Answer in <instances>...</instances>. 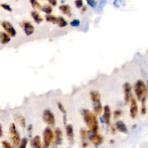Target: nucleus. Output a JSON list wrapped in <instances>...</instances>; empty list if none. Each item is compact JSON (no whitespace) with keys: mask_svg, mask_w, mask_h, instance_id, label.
<instances>
[{"mask_svg":"<svg viewBox=\"0 0 148 148\" xmlns=\"http://www.w3.org/2000/svg\"><path fill=\"white\" fill-rule=\"evenodd\" d=\"M75 5L77 8H80L83 6V1L82 0H77L75 2Z\"/></svg>","mask_w":148,"mask_h":148,"instance_id":"obj_32","label":"nucleus"},{"mask_svg":"<svg viewBox=\"0 0 148 148\" xmlns=\"http://www.w3.org/2000/svg\"><path fill=\"white\" fill-rule=\"evenodd\" d=\"M54 135H55V142H54V147H57L58 145L61 144L62 141V133L61 129L57 128L54 131Z\"/></svg>","mask_w":148,"mask_h":148,"instance_id":"obj_12","label":"nucleus"},{"mask_svg":"<svg viewBox=\"0 0 148 148\" xmlns=\"http://www.w3.org/2000/svg\"><path fill=\"white\" fill-rule=\"evenodd\" d=\"M0 40L2 44H6L8 43L10 40V36L3 32H1L0 33Z\"/></svg>","mask_w":148,"mask_h":148,"instance_id":"obj_20","label":"nucleus"},{"mask_svg":"<svg viewBox=\"0 0 148 148\" xmlns=\"http://www.w3.org/2000/svg\"><path fill=\"white\" fill-rule=\"evenodd\" d=\"M110 131H111V132H112L113 134H115V133H116V127H114L113 125H111Z\"/></svg>","mask_w":148,"mask_h":148,"instance_id":"obj_35","label":"nucleus"},{"mask_svg":"<svg viewBox=\"0 0 148 148\" xmlns=\"http://www.w3.org/2000/svg\"><path fill=\"white\" fill-rule=\"evenodd\" d=\"M43 142L44 146L46 148H48L53 139V132L49 127H46L43 131Z\"/></svg>","mask_w":148,"mask_h":148,"instance_id":"obj_5","label":"nucleus"},{"mask_svg":"<svg viewBox=\"0 0 148 148\" xmlns=\"http://www.w3.org/2000/svg\"><path fill=\"white\" fill-rule=\"evenodd\" d=\"M14 119L15 121L18 123L22 127H25L26 126V123H25V120L24 117L20 114H16L13 116Z\"/></svg>","mask_w":148,"mask_h":148,"instance_id":"obj_17","label":"nucleus"},{"mask_svg":"<svg viewBox=\"0 0 148 148\" xmlns=\"http://www.w3.org/2000/svg\"><path fill=\"white\" fill-rule=\"evenodd\" d=\"M123 89L124 92V101L125 103H128L132 98L131 84L129 83H125L123 85Z\"/></svg>","mask_w":148,"mask_h":148,"instance_id":"obj_9","label":"nucleus"},{"mask_svg":"<svg viewBox=\"0 0 148 148\" xmlns=\"http://www.w3.org/2000/svg\"><path fill=\"white\" fill-rule=\"evenodd\" d=\"M121 113H122V112H121V110H114V112L113 113L114 117V118L119 117V116H121Z\"/></svg>","mask_w":148,"mask_h":148,"instance_id":"obj_31","label":"nucleus"},{"mask_svg":"<svg viewBox=\"0 0 148 148\" xmlns=\"http://www.w3.org/2000/svg\"><path fill=\"white\" fill-rule=\"evenodd\" d=\"M41 10L43 12H45L47 14H50V13L52 12V8L50 5H45L43 7H42Z\"/></svg>","mask_w":148,"mask_h":148,"instance_id":"obj_23","label":"nucleus"},{"mask_svg":"<svg viewBox=\"0 0 148 148\" xmlns=\"http://www.w3.org/2000/svg\"><path fill=\"white\" fill-rule=\"evenodd\" d=\"M32 148H42L40 138L39 136H35L31 141Z\"/></svg>","mask_w":148,"mask_h":148,"instance_id":"obj_18","label":"nucleus"},{"mask_svg":"<svg viewBox=\"0 0 148 148\" xmlns=\"http://www.w3.org/2000/svg\"><path fill=\"white\" fill-rule=\"evenodd\" d=\"M66 132L68 140L72 142L73 141L74 134H73V129L71 124H68L66 126Z\"/></svg>","mask_w":148,"mask_h":148,"instance_id":"obj_16","label":"nucleus"},{"mask_svg":"<svg viewBox=\"0 0 148 148\" xmlns=\"http://www.w3.org/2000/svg\"><path fill=\"white\" fill-rule=\"evenodd\" d=\"M88 145V144H87V142H83V147H86Z\"/></svg>","mask_w":148,"mask_h":148,"instance_id":"obj_37","label":"nucleus"},{"mask_svg":"<svg viewBox=\"0 0 148 148\" xmlns=\"http://www.w3.org/2000/svg\"><path fill=\"white\" fill-rule=\"evenodd\" d=\"M110 116H111V112H110V108L108 105H106L104 106V108H103V118L104 120V122L107 125H109L110 123Z\"/></svg>","mask_w":148,"mask_h":148,"instance_id":"obj_13","label":"nucleus"},{"mask_svg":"<svg viewBox=\"0 0 148 148\" xmlns=\"http://www.w3.org/2000/svg\"><path fill=\"white\" fill-rule=\"evenodd\" d=\"M31 16L33 18V19L34 20V21L36 23H40L41 21H42L43 18L40 17V14H39V13L36 11H32L31 12Z\"/></svg>","mask_w":148,"mask_h":148,"instance_id":"obj_21","label":"nucleus"},{"mask_svg":"<svg viewBox=\"0 0 148 148\" xmlns=\"http://www.w3.org/2000/svg\"><path fill=\"white\" fill-rule=\"evenodd\" d=\"M1 25L9 35L12 36H14L16 35V30L9 22L7 21H2L1 22Z\"/></svg>","mask_w":148,"mask_h":148,"instance_id":"obj_10","label":"nucleus"},{"mask_svg":"<svg viewBox=\"0 0 148 148\" xmlns=\"http://www.w3.org/2000/svg\"><path fill=\"white\" fill-rule=\"evenodd\" d=\"M82 115L84 121L90 131L97 133L98 129V122L96 116L89 110L83 109Z\"/></svg>","mask_w":148,"mask_h":148,"instance_id":"obj_1","label":"nucleus"},{"mask_svg":"<svg viewBox=\"0 0 148 148\" xmlns=\"http://www.w3.org/2000/svg\"><path fill=\"white\" fill-rule=\"evenodd\" d=\"M30 2L31 3L32 6L34 8H36L37 9H42V7L40 6V4L36 1H30Z\"/></svg>","mask_w":148,"mask_h":148,"instance_id":"obj_27","label":"nucleus"},{"mask_svg":"<svg viewBox=\"0 0 148 148\" xmlns=\"http://www.w3.org/2000/svg\"><path fill=\"white\" fill-rule=\"evenodd\" d=\"M130 104V114L132 119H135L138 114V105L136 101L135 98H132L131 99Z\"/></svg>","mask_w":148,"mask_h":148,"instance_id":"obj_11","label":"nucleus"},{"mask_svg":"<svg viewBox=\"0 0 148 148\" xmlns=\"http://www.w3.org/2000/svg\"><path fill=\"white\" fill-rule=\"evenodd\" d=\"M23 28L24 32L27 36L31 35L34 31V27L29 22H24L23 24Z\"/></svg>","mask_w":148,"mask_h":148,"instance_id":"obj_15","label":"nucleus"},{"mask_svg":"<svg viewBox=\"0 0 148 148\" xmlns=\"http://www.w3.org/2000/svg\"><path fill=\"white\" fill-rule=\"evenodd\" d=\"M87 134H88V132H87V130L85 128H82L80 130V135H81V137H82V139H84L86 138V136L87 135Z\"/></svg>","mask_w":148,"mask_h":148,"instance_id":"obj_26","label":"nucleus"},{"mask_svg":"<svg viewBox=\"0 0 148 148\" xmlns=\"http://www.w3.org/2000/svg\"><path fill=\"white\" fill-rule=\"evenodd\" d=\"M134 91L139 101H146L147 88L145 83L141 80H138L134 86Z\"/></svg>","mask_w":148,"mask_h":148,"instance_id":"obj_2","label":"nucleus"},{"mask_svg":"<svg viewBox=\"0 0 148 148\" xmlns=\"http://www.w3.org/2000/svg\"><path fill=\"white\" fill-rule=\"evenodd\" d=\"M49 2L51 4V5H53V6H55V5H56V4H57V1H55V0H51V1H49Z\"/></svg>","mask_w":148,"mask_h":148,"instance_id":"obj_36","label":"nucleus"},{"mask_svg":"<svg viewBox=\"0 0 148 148\" xmlns=\"http://www.w3.org/2000/svg\"><path fill=\"white\" fill-rule=\"evenodd\" d=\"M87 2L91 7H95V6L96 5V2L95 1H90V0H88V1H87Z\"/></svg>","mask_w":148,"mask_h":148,"instance_id":"obj_33","label":"nucleus"},{"mask_svg":"<svg viewBox=\"0 0 148 148\" xmlns=\"http://www.w3.org/2000/svg\"><path fill=\"white\" fill-rule=\"evenodd\" d=\"M70 24L72 27H78L80 25V21L77 19H75L70 23Z\"/></svg>","mask_w":148,"mask_h":148,"instance_id":"obj_28","label":"nucleus"},{"mask_svg":"<svg viewBox=\"0 0 148 148\" xmlns=\"http://www.w3.org/2000/svg\"><path fill=\"white\" fill-rule=\"evenodd\" d=\"M45 17L47 21L56 23L59 27H64L67 25L66 21L62 17H54L52 15L47 14L45 16Z\"/></svg>","mask_w":148,"mask_h":148,"instance_id":"obj_6","label":"nucleus"},{"mask_svg":"<svg viewBox=\"0 0 148 148\" xmlns=\"http://www.w3.org/2000/svg\"><path fill=\"white\" fill-rule=\"evenodd\" d=\"M115 127L117 131L122 133H127L128 132V129L125 124V123L119 120L116 122L115 123Z\"/></svg>","mask_w":148,"mask_h":148,"instance_id":"obj_14","label":"nucleus"},{"mask_svg":"<svg viewBox=\"0 0 148 148\" xmlns=\"http://www.w3.org/2000/svg\"><path fill=\"white\" fill-rule=\"evenodd\" d=\"M141 102V108H140V113L141 114H145L146 113V101H142Z\"/></svg>","mask_w":148,"mask_h":148,"instance_id":"obj_25","label":"nucleus"},{"mask_svg":"<svg viewBox=\"0 0 148 148\" xmlns=\"http://www.w3.org/2000/svg\"><path fill=\"white\" fill-rule=\"evenodd\" d=\"M42 148H46V147H45V146H43Z\"/></svg>","mask_w":148,"mask_h":148,"instance_id":"obj_39","label":"nucleus"},{"mask_svg":"<svg viewBox=\"0 0 148 148\" xmlns=\"http://www.w3.org/2000/svg\"><path fill=\"white\" fill-rule=\"evenodd\" d=\"M58 107L60 110L64 114L63 120H64V124H66V110H65L64 107L63 106V105H62V103H60V102L58 103Z\"/></svg>","mask_w":148,"mask_h":148,"instance_id":"obj_22","label":"nucleus"},{"mask_svg":"<svg viewBox=\"0 0 148 148\" xmlns=\"http://www.w3.org/2000/svg\"><path fill=\"white\" fill-rule=\"evenodd\" d=\"M1 143L2 145L3 148H12L10 143L9 142H8L7 141H6V140L2 141Z\"/></svg>","mask_w":148,"mask_h":148,"instance_id":"obj_30","label":"nucleus"},{"mask_svg":"<svg viewBox=\"0 0 148 148\" xmlns=\"http://www.w3.org/2000/svg\"><path fill=\"white\" fill-rule=\"evenodd\" d=\"M90 132H91L90 133L88 132L89 139L93 143L95 147L98 146L100 144L102 143L103 141V138L97 133H94L91 131Z\"/></svg>","mask_w":148,"mask_h":148,"instance_id":"obj_8","label":"nucleus"},{"mask_svg":"<svg viewBox=\"0 0 148 148\" xmlns=\"http://www.w3.org/2000/svg\"><path fill=\"white\" fill-rule=\"evenodd\" d=\"M28 143V139L27 138L24 137L23 138L20 142V144L19 145V146L18 147V148H26L27 145Z\"/></svg>","mask_w":148,"mask_h":148,"instance_id":"obj_24","label":"nucleus"},{"mask_svg":"<svg viewBox=\"0 0 148 148\" xmlns=\"http://www.w3.org/2000/svg\"><path fill=\"white\" fill-rule=\"evenodd\" d=\"M43 120L47 124L53 126L55 124V117L53 113L49 109H46L42 114Z\"/></svg>","mask_w":148,"mask_h":148,"instance_id":"obj_7","label":"nucleus"},{"mask_svg":"<svg viewBox=\"0 0 148 148\" xmlns=\"http://www.w3.org/2000/svg\"><path fill=\"white\" fill-rule=\"evenodd\" d=\"M59 9L64 14L68 16H71V8L68 5H62L59 6Z\"/></svg>","mask_w":148,"mask_h":148,"instance_id":"obj_19","label":"nucleus"},{"mask_svg":"<svg viewBox=\"0 0 148 148\" xmlns=\"http://www.w3.org/2000/svg\"><path fill=\"white\" fill-rule=\"evenodd\" d=\"M1 7L3 8L4 9L9 11V12H12V9L10 8V6L8 5V4H6V3H2L1 5Z\"/></svg>","mask_w":148,"mask_h":148,"instance_id":"obj_29","label":"nucleus"},{"mask_svg":"<svg viewBox=\"0 0 148 148\" xmlns=\"http://www.w3.org/2000/svg\"><path fill=\"white\" fill-rule=\"evenodd\" d=\"M110 143L112 144H113L114 143V140L113 139H111V140H110Z\"/></svg>","mask_w":148,"mask_h":148,"instance_id":"obj_38","label":"nucleus"},{"mask_svg":"<svg viewBox=\"0 0 148 148\" xmlns=\"http://www.w3.org/2000/svg\"><path fill=\"white\" fill-rule=\"evenodd\" d=\"M32 130V125L31 124H29L28 126V128H27V131H28V132L29 134V135H31V133Z\"/></svg>","mask_w":148,"mask_h":148,"instance_id":"obj_34","label":"nucleus"},{"mask_svg":"<svg viewBox=\"0 0 148 148\" xmlns=\"http://www.w3.org/2000/svg\"><path fill=\"white\" fill-rule=\"evenodd\" d=\"M147 87H148V81H147Z\"/></svg>","mask_w":148,"mask_h":148,"instance_id":"obj_40","label":"nucleus"},{"mask_svg":"<svg viewBox=\"0 0 148 148\" xmlns=\"http://www.w3.org/2000/svg\"><path fill=\"white\" fill-rule=\"evenodd\" d=\"M9 131L10 134V139L12 146L14 147H16L20 143V135L14 123H12L10 124L9 127Z\"/></svg>","mask_w":148,"mask_h":148,"instance_id":"obj_4","label":"nucleus"},{"mask_svg":"<svg viewBox=\"0 0 148 148\" xmlns=\"http://www.w3.org/2000/svg\"><path fill=\"white\" fill-rule=\"evenodd\" d=\"M91 99L93 102L94 105V110L95 113L99 114L101 113L102 108V105L101 103V96L98 92L96 91H92L90 92Z\"/></svg>","mask_w":148,"mask_h":148,"instance_id":"obj_3","label":"nucleus"}]
</instances>
